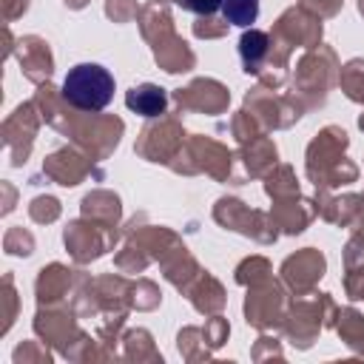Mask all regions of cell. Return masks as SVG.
I'll use <instances>...</instances> for the list:
<instances>
[{"label": "cell", "instance_id": "cell-2", "mask_svg": "<svg viewBox=\"0 0 364 364\" xmlns=\"http://www.w3.org/2000/svg\"><path fill=\"white\" fill-rule=\"evenodd\" d=\"M125 105L139 117H159L165 111V105H168V94H165V88H159L154 82L134 85L125 94Z\"/></svg>", "mask_w": 364, "mask_h": 364}, {"label": "cell", "instance_id": "cell-4", "mask_svg": "<svg viewBox=\"0 0 364 364\" xmlns=\"http://www.w3.org/2000/svg\"><path fill=\"white\" fill-rule=\"evenodd\" d=\"M222 14H225L228 23L247 28L259 17V0H225L222 3Z\"/></svg>", "mask_w": 364, "mask_h": 364}, {"label": "cell", "instance_id": "cell-3", "mask_svg": "<svg viewBox=\"0 0 364 364\" xmlns=\"http://www.w3.org/2000/svg\"><path fill=\"white\" fill-rule=\"evenodd\" d=\"M239 54H242V63L247 68L259 65L264 60V54H267V34L259 31V28H247L242 34V40H239Z\"/></svg>", "mask_w": 364, "mask_h": 364}, {"label": "cell", "instance_id": "cell-1", "mask_svg": "<svg viewBox=\"0 0 364 364\" xmlns=\"http://www.w3.org/2000/svg\"><path fill=\"white\" fill-rule=\"evenodd\" d=\"M63 97L80 111H102L114 97V77L97 63H80L68 68L63 80Z\"/></svg>", "mask_w": 364, "mask_h": 364}, {"label": "cell", "instance_id": "cell-5", "mask_svg": "<svg viewBox=\"0 0 364 364\" xmlns=\"http://www.w3.org/2000/svg\"><path fill=\"white\" fill-rule=\"evenodd\" d=\"M222 3L225 0H185V6L191 11H196V14H213V11L222 9Z\"/></svg>", "mask_w": 364, "mask_h": 364}]
</instances>
